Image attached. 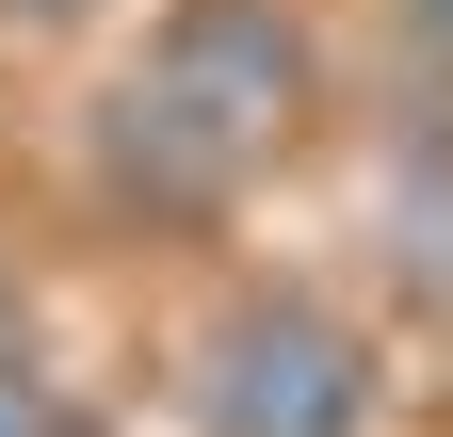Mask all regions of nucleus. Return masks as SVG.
I'll list each match as a JSON object with an SVG mask.
<instances>
[{
  "label": "nucleus",
  "mask_w": 453,
  "mask_h": 437,
  "mask_svg": "<svg viewBox=\"0 0 453 437\" xmlns=\"http://www.w3.org/2000/svg\"><path fill=\"white\" fill-rule=\"evenodd\" d=\"M308 114H324V65H308L292 0H179L97 81V130H81L97 211L113 227H226L308 146Z\"/></svg>",
  "instance_id": "f257e3e1"
},
{
  "label": "nucleus",
  "mask_w": 453,
  "mask_h": 437,
  "mask_svg": "<svg viewBox=\"0 0 453 437\" xmlns=\"http://www.w3.org/2000/svg\"><path fill=\"white\" fill-rule=\"evenodd\" d=\"M372 341L308 276H226L179 341V437H372Z\"/></svg>",
  "instance_id": "f03ea898"
},
{
  "label": "nucleus",
  "mask_w": 453,
  "mask_h": 437,
  "mask_svg": "<svg viewBox=\"0 0 453 437\" xmlns=\"http://www.w3.org/2000/svg\"><path fill=\"white\" fill-rule=\"evenodd\" d=\"M0 437H113V421H97V389H65L49 356L0 341Z\"/></svg>",
  "instance_id": "7ed1b4c3"
},
{
  "label": "nucleus",
  "mask_w": 453,
  "mask_h": 437,
  "mask_svg": "<svg viewBox=\"0 0 453 437\" xmlns=\"http://www.w3.org/2000/svg\"><path fill=\"white\" fill-rule=\"evenodd\" d=\"M388 17H405V49H437V65H453V0H388Z\"/></svg>",
  "instance_id": "20e7f679"
},
{
  "label": "nucleus",
  "mask_w": 453,
  "mask_h": 437,
  "mask_svg": "<svg viewBox=\"0 0 453 437\" xmlns=\"http://www.w3.org/2000/svg\"><path fill=\"white\" fill-rule=\"evenodd\" d=\"M0 17H33V33H65V17H97V0H0Z\"/></svg>",
  "instance_id": "39448f33"
}]
</instances>
